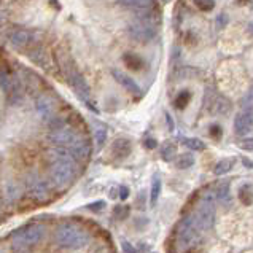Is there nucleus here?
I'll use <instances>...</instances> for the list:
<instances>
[{
	"label": "nucleus",
	"mask_w": 253,
	"mask_h": 253,
	"mask_svg": "<svg viewBox=\"0 0 253 253\" xmlns=\"http://www.w3.org/2000/svg\"><path fill=\"white\" fill-rule=\"evenodd\" d=\"M49 178L56 188L59 190H66L69 188L77 177V164L74 156L70 155V151L67 148L56 147L49 151Z\"/></svg>",
	"instance_id": "f257e3e1"
},
{
	"label": "nucleus",
	"mask_w": 253,
	"mask_h": 253,
	"mask_svg": "<svg viewBox=\"0 0 253 253\" xmlns=\"http://www.w3.org/2000/svg\"><path fill=\"white\" fill-rule=\"evenodd\" d=\"M56 244L62 249H70V250H78L83 249L89 244L91 236L86 229L72 225V223H64L56 229L54 234Z\"/></svg>",
	"instance_id": "f03ea898"
},
{
	"label": "nucleus",
	"mask_w": 253,
	"mask_h": 253,
	"mask_svg": "<svg viewBox=\"0 0 253 253\" xmlns=\"http://www.w3.org/2000/svg\"><path fill=\"white\" fill-rule=\"evenodd\" d=\"M45 236V226L40 223H29V225L14 231L11 236L13 253H29L31 247L39 244Z\"/></svg>",
	"instance_id": "7ed1b4c3"
},
{
	"label": "nucleus",
	"mask_w": 253,
	"mask_h": 253,
	"mask_svg": "<svg viewBox=\"0 0 253 253\" xmlns=\"http://www.w3.org/2000/svg\"><path fill=\"white\" fill-rule=\"evenodd\" d=\"M201 231L196 228L194 221L191 216H186L180 225L177 226V234H175V239H177V249L180 252H186V250H191L193 247H196L199 239H201Z\"/></svg>",
	"instance_id": "20e7f679"
},
{
	"label": "nucleus",
	"mask_w": 253,
	"mask_h": 253,
	"mask_svg": "<svg viewBox=\"0 0 253 253\" xmlns=\"http://www.w3.org/2000/svg\"><path fill=\"white\" fill-rule=\"evenodd\" d=\"M191 218L199 231L211 229L215 221V201L206 196V194H202V199L198 204L194 213L191 215Z\"/></svg>",
	"instance_id": "39448f33"
},
{
	"label": "nucleus",
	"mask_w": 253,
	"mask_h": 253,
	"mask_svg": "<svg viewBox=\"0 0 253 253\" xmlns=\"http://www.w3.org/2000/svg\"><path fill=\"white\" fill-rule=\"evenodd\" d=\"M62 69H64V74H66L67 78H69L70 86L77 92V96L80 97L82 100H84V102L88 104L92 108V110H96V108L92 107V102H91V91H89L88 83H86V80H84V77L75 69V66L72 62H67L66 66H62Z\"/></svg>",
	"instance_id": "423d86ee"
},
{
	"label": "nucleus",
	"mask_w": 253,
	"mask_h": 253,
	"mask_svg": "<svg viewBox=\"0 0 253 253\" xmlns=\"http://www.w3.org/2000/svg\"><path fill=\"white\" fill-rule=\"evenodd\" d=\"M78 137L80 135H78L72 127H69L66 123H59V125L51 126V131L48 134V139L51 140L56 147H62V148L70 147Z\"/></svg>",
	"instance_id": "0eeeda50"
},
{
	"label": "nucleus",
	"mask_w": 253,
	"mask_h": 253,
	"mask_svg": "<svg viewBox=\"0 0 253 253\" xmlns=\"http://www.w3.org/2000/svg\"><path fill=\"white\" fill-rule=\"evenodd\" d=\"M27 194L35 202H45L49 199V186L39 175H31L27 178Z\"/></svg>",
	"instance_id": "6e6552de"
},
{
	"label": "nucleus",
	"mask_w": 253,
	"mask_h": 253,
	"mask_svg": "<svg viewBox=\"0 0 253 253\" xmlns=\"http://www.w3.org/2000/svg\"><path fill=\"white\" fill-rule=\"evenodd\" d=\"M129 35L140 43H148L156 37V27L153 23H148V21H140V23H134L129 26Z\"/></svg>",
	"instance_id": "1a4fd4ad"
},
{
	"label": "nucleus",
	"mask_w": 253,
	"mask_h": 253,
	"mask_svg": "<svg viewBox=\"0 0 253 253\" xmlns=\"http://www.w3.org/2000/svg\"><path fill=\"white\" fill-rule=\"evenodd\" d=\"M35 108H37L39 115L43 120L51 123L56 118L57 100L53 96H49V94H42V96H39L37 102H35Z\"/></svg>",
	"instance_id": "9d476101"
},
{
	"label": "nucleus",
	"mask_w": 253,
	"mask_h": 253,
	"mask_svg": "<svg viewBox=\"0 0 253 253\" xmlns=\"http://www.w3.org/2000/svg\"><path fill=\"white\" fill-rule=\"evenodd\" d=\"M67 150L70 151V155L74 156L75 161H88L91 156V151H92V145H91L89 139L80 135Z\"/></svg>",
	"instance_id": "9b49d317"
},
{
	"label": "nucleus",
	"mask_w": 253,
	"mask_h": 253,
	"mask_svg": "<svg viewBox=\"0 0 253 253\" xmlns=\"http://www.w3.org/2000/svg\"><path fill=\"white\" fill-rule=\"evenodd\" d=\"M253 129V110H244L237 113L234 120V131L237 135H247Z\"/></svg>",
	"instance_id": "f8f14e48"
},
{
	"label": "nucleus",
	"mask_w": 253,
	"mask_h": 253,
	"mask_svg": "<svg viewBox=\"0 0 253 253\" xmlns=\"http://www.w3.org/2000/svg\"><path fill=\"white\" fill-rule=\"evenodd\" d=\"M229 193H231V185L228 182H218V183H215L212 186H209L202 194L212 198L213 201L225 202V201L229 199Z\"/></svg>",
	"instance_id": "ddd939ff"
},
{
	"label": "nucleus",
	"mask_w": 253,
	"mask_h": 253,
	"mask_svg": "<svg viewBox=\"0 0 253 253\" xmlns=\"http://www.w3.org/2000/svg\"><path fill=\"white\" fill-rule=\"evenodd\" d=\"M2 191H3L5 201L8 202V204H14V202H18L19 198H21V194H23L21 185L16 182V180H13V178L5 180L3 185H2Z\"/></svg>",
	"instance_id": "4468645a"
},
{
	"label": "nucleus",
	"mask_w": 253,
	"mask_h": 253,
	"mask_svg": "<svg viewBox=\"0 0 253 253\" xmlns=\"http://www.w3.org/2000/svg\"><path fill=\"white\" fill-rule=\"evenodd\" d=\"M32 40H34L32 34L24 31V29H16V31H13L10 34V43L18 49L27 48L32 43Z\"/></svg>",
	"instance_id": "2eb2a0df"
},
{
	"label": "nucleus",
	"mask_w": 253,
	"mask_h": 253,
	"mask_svg": "<svg viewBox=\"0 0 253 253\" xmlns=\"http://www.w3.org/2000/svg\"><path fill=\"white\" fill-rule=\"evenodd\" d=\"M0 88L8 94H16L19 91V83L10 72L0 70Z\"/></svg>",
	"instance_id": "dca6fc26"
},
{
	"label": "nucleus",
	"mask_w": 253,
	"mask_h": 253,
	"mask_svg": "<svg viewBox=\"0 0 253 253\" xmlns=\"http://www.w3.org/2000/svg\"><path fill=\"white\" fill-rule=\"evenodd\" d=\"M113 77H115V80H117V82L123 86V88H126L129 92H132V94H140L139 84H137L129 75L123 74V72H120V70H113Z\"/></svg>",
	"instance_id": "f3484780"
},
{
	"label": "nucleus",
	"mask_w": 253,
	"mask_h": 253,
	"mask_svg": "<svg viewBox=\"0 0 253 253\" xmlns=\"http://www.w3.org/2000/svg\"><path fill=\"white\" fill-rule=\"evenodd\" d=\"M112 151L117 158H126L127 155H131L132 145L127 139H117L112 145Z\"/></svg>",
	"instance_id": "a211bd4d"
},
{
	"label": "nucleus",
	"mask_w": 253,
	"mask_h": 253,
	"mask_svg": "<svg viewBox=\"0 0 253 253\" xmlns=\"http://www.w3.org/2000/svg\"><path fill=\"white\" fill-rule=\"evenodd\" d=\"M29 59L40 67H45V69L49 67V57H48V53L43 48H35L34 51L29 53Z\"/></svg>",
	"instance_id": "6ab92c4d"
},
{
	"label": "nucleus",
	"mask_w": 253,
	"mask_h": 253,
	"mask_svg": "<svg viewBox=\"0 0 253 253\" xmlns=\"http://www.w3.org/2000/svg\"><path fill=\"white\" fill-rule=\"evenodd\" d=\"M209 108H211L212 113H226L228 110H231V104L226 99H223L221 96H215V99L212 100V104H209Z\"/></svg>",
	"instance_id": "aec40b11"
},
{
	"label": "nucleus",
	"mask_w": 253,
	"mask_h": 253,
	"mask_svg": "<svg viewBox=\"0 0 253 253\" xmlns=\"http://www.w3.org/2000/svg\"><path fill=\"white\" fill-rule=\"evenodd\" d=\"M236 164V158H226V160H221L215 164L213 168V173L215 175H223V173H228L231 169L234 168Z\"/></svg>",
	"instance_id": "412c9836"
},
{
	"label": "nucleus",
	"mask_w": 253,
	"mask_h": 253,
	"mask_svg": "<svg viewBox=\"0 0 253 253\" xmlns=\"http://www.w3.org/2000/svg\"><path fill=\"white\" fill-rule=\"evenodd\" d=\"M107 142V129L102 125H96L94 126V143H96L97 150H102V147Z\"/></svg>",
	"instance_id": "4be33fe9"
},
{
	"label": "nucleus",
	"mask_w": 253,
	"mask_h": 253,
	"mask_svg": "<svg viewBox=\"0 0 253 253\" xmlns=\"http://www.w3.org/2000/svg\"><path fill=\"white\" fill-rule=\"evenodd\" d=\"M118 3L127 8H150L155 3V0H118Z\"/></svg>",
	"instance_id": "5701e85b"
},
{
	"label": "nucleus",
	"mask_w": 253,
	"mask_h": 253,
	"mask_svg": "<svg viewBox=\"0 0 253 253\" xmlns=\"http://www.w3.org/2000/svg\"><path fill=\"white\" fill-rule=\"evenodd\" d=\"M239 199L242 201L244 206H252L253 204V190L250 185H244L239 190Z\"/></svg>",
	"instance_id": "b1692460"
},
{
	"label": "nucleus",
	"mask_w": 253,
	"mask_h": 253,
	"mask_svg": "<svg viewBox=\"0 0 253 253\" xmlns=\"http://www.w3.org/2000/svg\"><path fill=\"white\" fill-rule=\"evenodd\" d=\"M175 155H177V147L173 145V143L166 142L161 147V156L164 161H172L173 158H175Z\"/></svg>",
	"instance_id": "393cba45"
},
{
	"label": "nucleus",
	"mask_w": 253,
	"mask_h": 253,
	"mask_svg": "<svg viewBox=\"0 0 253 253\" xmlns=\"http://www.w3.org/2000/svg\"><path fill=\"white\" fill-rule=\"evenodd\" d=\"M125 62H126V66L132 70H140L143 67V61L140 57L135 54H131V53L125 54Z\"/></svg>",
	"instance_id": "a878e982"
},
{
	"label": "nucleus",
	"mask_w": 253,
	"mask_h": 253,
	"mask_svg": "<svg viewBox=\"0 0 253 253\" xmlns=\"http://www.w3.org/2000/svg\"><path fill=\"white\" fill-rule=\"evenodd\" d=\"M194 164V156L191 153H183L177 158V168L178 169H188Z\"/></svg>",
	"instance_id": "bb28decb"
},
{
	"label": "nucleus",
	"mask_w": 253,
	"mask_h": 253,
	"mask_svg": "<svg viewBox=\"0 0 253 253\" xmlns=\"http://www.w3.org/2000/svg\"><path fill=\"white\" fill-rule=\"evenodd\" d=\"M160 194H161V180L158 178V177H155L153 183H151V194H150L151 206H155L156 202H158V198H160Z\"/></svg>",
	"instance_id": "cd10ccee"
},
{
	"label": "nucleus",
	"mask_w": 253,
	"mask_h": 253,
	"mask_svg": "<svg viewBox=\"0 0 253 253\" xmlns=\"http://www.w3.org/2000/svg\"><path fill=\"white\" fill-rule=\"evenodd\" d=\"M191 100V92L190 91H182L178 92V96L175 97V107L180 108V110H183V108L190 104Z\"/></svg>",
	"instance_id": "c85d7f7f"
},
{
	"label": "nucleus",
	"mask_w": 253,
	"mask_h": 253,
	"mask_svg": "<svg viewBox=\"0 0 253 253\" xmlns=\"http://www.w3.org/2000/svg\"><path fill=\"white\" fill-rule=\"evenodd\" d=\"M183 145L194 151H202L206 148V143L199 139H194V137H191V139H183Z\"/></svg>",
	"instance_id": "c756f323"
},
{
	"label": "nucleus",
	"mask_w": 253,
	"mask_h": 253,
	"mask_svg": "<svg viewBox=\"0 0 253 253\" xmlns=\"http://www.w3.org/2000/svg\"><path fill=\"white\" fill-rule=\"evenodd\" d=\"M201 11H212L215 8V0H193Z\"/></svg>",
	"instance_id": "7c9ffc66"
},
{
	"label": "nucleus",
	"mask_w": 253,
	"mask_h": 253,
	"mask_svg": "<svg viewBox=\"0 0 253 253\" xmlns=\"http://www.w3.org/2000/svg\"><path fill=\"white\" fill-rule=\"evenodd\" d=\"M129 215V207L127 206H118L117 209H115V216H117V218H120V220H125L126 216Z\"/></svg>",
	"instance_id": "2f4dec72"
},
{
	"label": "nucleus",
	"mask_w": 253,
	"mask_h": 253,
	"mask_svg": "<svg viewBox=\"0 0 253 253\" xmlns=\"http://www.w3.org/2000/svg\"><path fill=\"white\" fill-rule=\"evenodd\" d=\"M221 135H223V131H221V127H220L218 125L211 126V137H212V139L220 140V139H221Z\"/></svg>",
	"instance_id": "473e14b6"
},
{
	"label": "nucleus",
	"mask_w": 253,
	"mask_h": 253,
	"mask_svg": "<svg viewBox=\"0 0 253 253\" xmlns=\"http://www.w3.org/2000/svg\"><path fill=\"white\" fill-rule=\"evenodd\" d=\"M239 147H241L242 150L252 151V150H253V139H244V140L239 143Z\"/></svg>",
	"instance_id": "72a5a7b5"
},
{
	"label": "nucleus",
	"mask_w": 253,
	"mask_h": 253,
	"mask_svg": "<svg viewBox=\"0 0 253 253\" xmlns=\"http://www.w3.org/2000/svg\"><path fill=\"white\" fill-rule=\"evenodd\" d=\"M121 249H123V253H135V249L132 247V244H129L127 241L121 242Z\"/></svg>",
	"instance_id": "f704fd0d"
},
{
	"label": "nucleus",
	"mask_w": 253,
	"mask_h": 253,
	"mask_svg": "<svg viewBox=\"0 0 253 253\" xmlns=\"http://www.w3.org/2000/svg\"><path fill=\"white\" fill-rule=\"evenodd\" d=\"M148 150H153V148H156L158 147V142L155 140V139H145V143H143Z\"/></svg>",
	"instance_id": "c9c22d12"
},
{
	"label": "nucleus",
	"mask_w": 253,
	"mask_h": 253,
	"mask_svg": "<svg viewBox=\"0 0 253 253\" xmlns=\"http://www.w3.org/2000/svg\"><path fill=\"white\" fill-rule=\"evenodd\" d=\"M105 207V202L104 201H99L96 202V204H91L89 209H92V211H102V209Z\"/></svg>",
	"instance_id": "e433bc0d"
},
{
	"label": "nucleus",
	"mask_w": 253,
	"mask_h": 253,
	"mask_svg": "<svg viewBox=\"0 0 253 253\" xmlns=\"http://www.w3.org/2000/svg\"><path fill=\"white\" fill-rule=\"evenodd\" d=\"M127 196H129V190H127V186H121L120 188V198L125 201V199H127Z\"/></svg>",
	"instance_id": "4c0bfd02"
},
{
	"label": "nucleus",
	"mask_w": 253,
	"mask_h": 253,
	"mask_svg": "<svg viewBox=\"0 0 253 253\" xmlns=\"http://www.w3.org/2000/svg\"><path fill=\"white\" fill-rule=\"evenodd\" d=\"M166 118H168V123H169V129H170V131H172V129H173V125H172V120H170V117H169V115H166Z\"/></svg>",
	"instance_id": "58836bf2"
},
{
	"label": "nucleus",
	"mask_w": 253,
	"mask_h": 253,
	"mask_svg": "<svg viewBox=\"0 0 253 253\" xmlns=\"http://www.w3.org/2000/svg\"><path fill=\"white\" fill-rule=\"evenodd\" d=\"M249 29H250V31L253 32V23H250V26H249Z\"/></svg>",
	"instance_id": "ea45409f"
},
{
	"label": "nucleus",
	"mask_w": 253,
	"mask_h": 253,
	"mask_svg": "<svg viewBox=\"0 0 253 253\" xmlns=\"http://www.w3.org/2000/svg\"><path fill=\"white\" fill-rule=\"evenodd\" d=\"M0 253H6V252H5L3 249H0Z\"/></svg>",
	"instance_id": "a19ab883"
},
{
	"label": "nucleus",
	"mask_w": 253,
	"mask_h": 253,
	"mask_svg": "<svg viewBox=\"0 0 253 253\" xmlns=\"http://www.w3.org/2000/svg\"><path fill=\"white\" fill-rule=\"evenodd\" d=\"M252 94H253V84H252Z\"/></svg>",
	"instance_id": "79ce46f5"
},
{
	"label": "nucleus",
	"mask_w": 253,
	"mask_h": 253,
	"mask_svg": "<svg viewBox=\"0 0 253 253\" xmlns=\"http://www.w3.org/2000/svg\"><path fill=\"white\" fill-rule=\"evenodd\" d=\"M164 2H170V0H164Z\"/></svg>",
	"instance_id": "37998d69"
}]
</instances>
